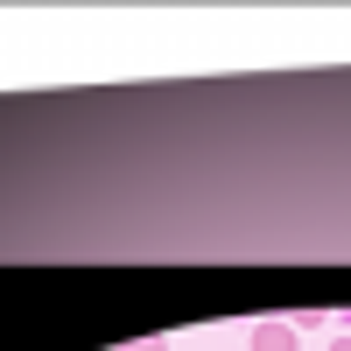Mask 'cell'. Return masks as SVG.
Segmentation results:
<instances>
[{
  "instance_id": "cell-1",
  "label": "cell",
  "mask_w": 351,
  "mask_h": 351,
  "mask_svg": "<svg viewBox=\"0 0 351 351\" xmlns=\"http://www.w3.org/2000/svg\"><path fill=\"white\" fill-rule=\"evenodd\" d=\"M302 330L288 324V316H267V324H253V351H295Z\"/></svg>"
},
{
  "instance_id": "cell-2",
  "label": "cell",
  "mask_w": 351,
  "mask_h": 351,
  "mask_svg": "<svg viewBox=\"0 0 351 351\" xmlns=\"http://www.w3.org/2000/svg\"><path fill=\"white\" fill-rule=\"evenodd\" d=\"M127 351H169V337H141V344H127Z\"/></svg>"
},
{
  "instance_id": "cell-3",
  "label": "cell",
  "mask_w": 351,
  "mask_h": 351,
  "mask_svg": "<svg viewBox=\"0 0 351 351\" xmlns=\"http://www.w3.org/2000/svg\"><path fill=\"white\" fill-rule=\"evenodd\" d=\"M330 351H351V337H337V344H330Z\"/></svg>"
}]
</instances>
